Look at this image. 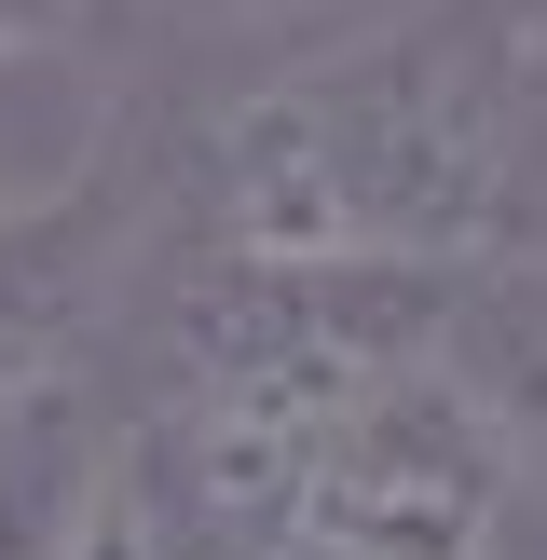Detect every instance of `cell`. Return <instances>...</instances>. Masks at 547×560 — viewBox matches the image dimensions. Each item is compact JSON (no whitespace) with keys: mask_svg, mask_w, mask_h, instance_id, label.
Wrapping results in <instances>:
<instances>
[{"mask_svg":"<svg viewBox=\"0 0 547 560\" xmlns=\"http://www.w3.org/2000/svg\"><path fill=\"white\" fill-rule=\"evenodd\" d=\"M109 273H124V191H55V206H0V383H42L96 355Z\"/></svg>","mask_w":547,"mask_h":560,"instance_id":"3957f363","label":"cell"},{"mask_svg":"<svg viewBox=\"0 0 547 560\" xmlns=\"http://www.w3.org/2000/svg\"><path fill=\"white\" fill-rule=\"evenodd\" d=\"M438 370L492 410L520 492H547V260H534V246L438 288Z\"/></svg>","mask_w":547,"mask_h":560,"instance_id":"5b68a950","label":"cell"},{"mask_svg":"<svg viewBox=\"0 0 547 560\" xmlns=\"http://www.w3.org/2000/svg\"><path fill=\"white\" fill-rule=\"evenodd\" d=\"M301 560H507L520 547V465L492 410L438 370V342H383L301 424Z\"/></svg>","mask_w":547,"mask_h":560,"instance_id":"7a4b0ae2","label":"cell"},{"mask_svg":"<svg viewBox=\"0 0 547 560\" xmlns=\"http://www.w3.org/2000/svg\"><path fill=\"white\" fill-rule=\"evenodd\" d=\"M109 424L96 370H42V383H0V560H69L82 520L109 506Z\"/></svg>","mask_w":547,"mask_h":560,"instance_id":"277c9868","label":"cell"},{"mask_svg":"<svg viewBox=\"0 0 547 560\" xmlns=\"http://www.w3.org/2000/svg\"><path fill=\"white\" fill-rule=\"evenodd\" d=\"M69 14H82V0H0V55H14V42H69Z\"/></svg>","mask_w":547,"mask_h":560,"instance_id":"8992f818","label":"cell"},{"mask_svg":"<svg viewBox=\"0 0 547 560\" xmlns=\"http://www.w3.org/2000/svg\"><path fill=\"white\" fill-rule=\"evenodd\" d=\"M206 219L233 273L452 288L520 260V109L424 27H370L246 82L206 137Z\"/></svg>","mask_w":547,"mask_h":560,"instance_id":"6da1fadb","label":"cell"},{"mask_svg":"<svg viewBox=\"0 0 547 560\" xmlns=\"http://www.w3.org/2000/svg\"><path fill=\"white\" fill-rule=\"evenodd\" d=\"M233 14H342V0H233Z\"/></svg>","mask_w":547,"mask_h":560,"instance_id":"ba28073f","label":"cell"},{"mask_svg":"<svg viewBox=\"0 0 547 560\" xmlns=\"http://www.w3.org/2000/svg\"><path fill=\"white\" fill-rule=\"evenodd\" d=\"M69 560H151V547H137V520H124V492L82 520V547H69Z\"/></svg>","mask_w":547,"mask_h":560,"instance_id":"52a82bcc","label":"cell"}]
</instances>
